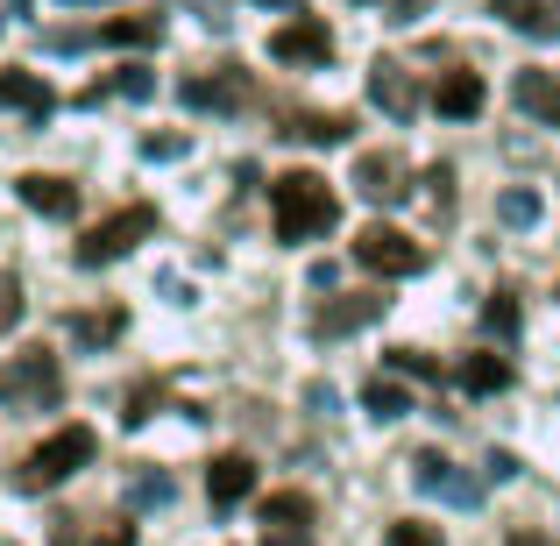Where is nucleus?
<instances>
[{"instance_id": "obj_20", "label": "nucleus", "mask_w": 560, "mask_h": 546, "mask_svg": "<svg viewBox=\"0 0 560 546\" xmlns=\"http://www.w3.org/2000/svg\"><path fill=\"white\" fill-rule=\"evenodd\" d=\"M362 411H370L376 426H390V419H405L411 411V397H405V383H390V376H370V391H362Z\"/></svg>"}, {"instance_id": "obj_28", "label": "nucleus", "mask_w": 560, "mask_h": 546, "mask_svg": "<svg viewBox=\"0 0 560 546\" xmlns=\"http://www.w3.org/2000/svg\"><path fill=\"white\" fill-rule=\"evenodd\" d=\"M383 546H440V525H425V519H397L390 533H383Z\"/></svg>"}, {"instance_id": "obj_36", "label": "nucleus", "mask_w": 560, "mask_h": 546, "mask_svg": "<svg viewBox=\"0 0 560 546\" xmlns=\"http://www.w3.org/2000/svg\"><path fill=\"white\" fill-rule=\"evenodd\" d=\"M504 546H553V539H547V533H511Z\"/></svg>"}, {"instance_id": "obj_21", "label": "nucleus", "mask_w": 560, "mask_h": 546, "mask_svg": "<svg viewBox=\"0 0 560 546\" xmlns=\"http://www.w3.org/2000/svg\"><path fill=\"white\" fill-rule=\"evenodd\" d=\"M121 327H128L121 305H107V313H79V320H71V341H79V348H107Z\"/></svg>"}, {"instance_id": "obj_14", "label": "nucleus", "mask_w": 560, "mask_h": 546, "mask_svg": "<svg viewBox=\"0 0 560 546\" xmlns=\"http://www.w3.org/2000/svg\"><path fill=\"white\" fill-rule=\"evenodd\" d=\"M482 100H490V93H482V79H476V71H440L433 107L447 114V121H476V114H482Z\"/></svg>"}, {"instance_id": "obj_39", "label": "nucleus", "mask_w": 560, "mask_h": 546, "mask_svg": "<svg viewBox=\"0 0 560 546\" xmlns=\"http://www.w3.org/2000/svg\"><path fill=\"white\" fill-rule=\"evenodd\" d=\"M539 8H547V14H560V0H539Z\"/></svg>"}, {"instance_id": "obj_29", "label": "nucleus", "mask_w": 560, "mask_h": 546, "mask_svg": "<svg viewBox=\"0 0 560 546\" xmlns=\"http://www.w3.org/2000/svg\"><path fill=\"white\" fill-rule=\"evenodd\" d=\"M383 362H390L397 376H425V383H440V362H433V356H419V348H390Z\"/></svg>"}, {"instance_id": "obj_27", "label": "nucleus", "mask_w": 560, "mask_h": 546, "mask_svg": "<svg viewBox=\"0 0 560 546\" xmlns=\"http://www.w3.org/2000/svg\"><path fill=\"white\" fill-rule=\"evenodd\" d=\"M107 93H121V100H150V93H156V71H150V65H121Z\"/></svg>"}, {"instance_id": "obj_15", "label": "nucleus", "mask_w": 560, "mask_h": 546, "mask_svg": "<svg viewBox=\"0 0 560 546\" xmlns=\"http://www.w3.org/2000/svg\"><path fill=\"white\" fill-rule=\"evenodd\" d=\"M511 100H518L533 121L560 128V79H547V71H518V79H511Z\"/></svg>"}, {"instance_id": "obj_18", "label": "nucleus", "mask_w": 560, "mask_h": 546, "mask_svg": "<svg viewBox=\"0 0 560 546\" xmlns=\"http://www.w3.org/2000/svg\"><path fill=\"white\" fill-rule=\"evenodd\" d=\"M0 107H22L28 121H43L57 100H50V85H43L36 71H8V79H0Z\"/></svg>"}, {"instance_id": "obj_11", "label": "nucleus", "mask_w": 560, "mask_h": 546, "mask_svg": "<svg viewBox=\"0 0 560 546\" xmlns=\"http://www.w3.org/2000/svg\"><path fill=\"white\" fill-rule=\"evenodd\" d=\"M370 100L390 121H411V114H419V85H411V71L397 65V57H376L370 65Z\"/></svg>"}, {"instance_id": "obj_12", "label": "nucleus", "mask_w": 560, "mask_h": 546, "mask_svg": "<svg viewBox=\"0 0 560 546\" xmlns=\"http://www.w3.org/2000/svg\"><path fill=\"white\" fill-rule=\"evenodd\" d=\"M14 199H22L28 213H43V220H71V213H79V185L50 178V171H28V178H14Z\"/></svg>"}, {"instance_id": "obj_33", "label": "nucleus", "mask_w": 560, "mask_h": 546, "mask_svg": "<svg viewBox=\"0 0 560 546\" xmlns=\"http://www.w3.org/2000/svg\"><path fill=\"white\" fill-rule=\"evenodd\" d=\"M482 476H490V483H511V476H518V454L490 448V462H482Z\"/></svg>"}, {"instance_id": "obj_8", "label": "nucleus", "mask_w": 560, "mask_h": 546, "mask_svg": "<svg viewBox=\"0 0 560 546\" xmlns=\"http://www.w3.org/2000/svg\"><path fill=\"white\" fill-rule=\"evenodd\" d=\"M355 191H362L370 206H405V199H411L405 156H397V150H362V156H355Z\"/></svg>"}, {"instance_id": "obj_19", "label": "nucleus", "mask_w": 560, "mask_h": 546, "mask_svg": "<svg viewBox=\"0 0 560 546\" xmlns=\"http://www.w3.org/2000/svg\"><path fill=\"white\" fill-rule=\"evenodd\" d=\"M462 391H468V397H497V391H511V362L497 356V348L468 356V362H462Z\"/></svg>"}, {"instance_id": "obj_30", "label": "nucleus", "mask_w": 560, "mask_h": 546, "mask_svg": "<svg viewBox=\"0 0 560 546\" xmlns=\"http://www.w3.org/2000/svg\"><path fill=\"white\" fill-rule=\"evenodd\" d=\"M14 320H22V277L0 270V341L14 334Z\"/></svg>"}, {"instance_id": "obj_34", "label": "nucleus", "mask_w": 560, "mask_h": 546, "mask_svg": "<svg viewBox=\"0 0 560 546\" xmlns=\"http://www.w3.org/2000/svg\"><path fill=\"white\" fill-rule=\"evenodd\" d=\"M93 546H136V525H107V533H100Z\"/></svg>"}, {"instance_id": "obj_24", "label": "nucleus", "mask_w": 560, "mask_h": 546, "mask_svg": "<svg viewBox=\"0 0 560 546\" xmlns=\"http://www.w3.org/2000/svg\"><path fill=\"white\" fill-rule=\"evenodd\" d=\"M482 327H490L497 341H511V334H518V299H511V291H497V299H482Z\"/></svg>"}, {"instance_id": "obj_38", "label": "nucleus", "mask_w": 560, "mask_h": 546, "mask_svg": "<svg viewBox=\"0 0 560 546\" xmlns=\"http://www.w3.org/2000/svg\"><path fill=\"white\" fill-rule=\"evenodd\" d=\"M65 8H100V0H65Z\"/></svg>"}, {"instance_id": "obj_5", "label": "nucleus", "mask_w": 560, "mask_h": 546, "mask_svg": "<svg viewBox=\"0 0 560 546\" xmlns=\"http://www.w3.org/2000/svg\"><path fill=\"white\" fill-rule=\"evenodd\" d=\"M355 263L376 277H419L425 270V248L411 242L405 228H383V220H370V228L355 234Z\"/></svg>"}, {"instance_id": "obj_6", "label": "nucleus", "mask_w": 560, "mask_h": 546, "mask_svg": "<svg viewBox=\"0 0 560 546\" xmlns=\"http://www.w3.org/2000/svg\"><path fill=\"white\" fill-rule=\"evenodd\" d=\"M411 490H419V497H440V504H454V511H476L482 504V483L462 476L447 454H411Z\"/></svg>"}, {"instance_id": "obj_2", "label": "nucleus", "mask_w": 560, "mask_h": 546, "mask_svg": "<svg viewBox=\"0 0 560 546\" xmlns=\"http://www.w3.org/2000/svg\"><path fill=\"white\" fill-rule=\"evenodd\" d=\"M93 454H100L93 426H57V433L43 440V448L28 454V462L14 468L8 483H14V490H22V497H43V490H57V483H65V476H79V468L93 462Z\"/></svg>"}, {"instance_id": "obj_17", "label": "nucleus", "mask_w": 560, "mask_h": 546, "mask_svg": "<svg viewBox=\"0 0 560 546\" xmlns=\"http://www.w3.org/2000/svg\"><path fill=\"white\" fill-rule=\"evenodd\" d=\"M490 14H497V22H511L518 36H539V43L560 36V14H547L539 0H490Z\"/></svg>"}, {"instance_id": "obj_4", "label": "nucleus", "mask_w": 560, "mask_h": 546, "mask_svg": "<svg viewBox=\"0 0 560 546\" xmlns=\"http://www.w3.org/2000/svg\"><path fill=\"white\" fill-rule=\"evenodd\" d=\"M150 234H156V206H121L114 220H100V228L79 242V263L85 270H107V263H121L128 248L150 242Z\"/></svg>"}, {"instance_id": "obj_13", "label": "nucleus", "mask_w": 560, "mask_h": 546, "mask_svg": "<svg viewBox=\"0 0 560 546\" xmlns=\"http://www.w3.org/2000/svg\"><path fill=\"white\" fill-rule=\"evenodd\" d=\"M248 490H256V462H248V454H220V462L206 468V497H213V511H234Z\"/></svg>"}, {"instance_id": "obj_10", "label": "nucleus", "mask_w": 560, "mask_h": 546, "mask_svg": "<svg viewBox=\"0 0 560 546\" xmlns=\"http://www.w3.org/2000/svg\"><path fill=\"white\" fill-rule=\"evenodd\" d=\"M270 57H277V65H327V57H334V36H327V22H313V14L284 22V28L270 36Z\"/></svg>"}, {"instance_id": "obj_31", "label": "nucleus", "mask_w": 560, "mask_h": 546, "mask_svg": "<svg viewBox=\"0 0 560 546\" xmlns=\"http://www.w3.org/2000/svg\"><path fill=\"white\" fill-rule=\"evenodd\" d=\"M185 150H191L185 136H142V156H150V164H178Z\"/></svg>"}, {"instance_id": "obj_3", "label": "nucleus", "mask_w": 560, "mask_h": 546, "mask_svg": "<svg viewBox=\"0 0 560 546\" xmlns=\"http://www.w3.org/2000/svg\"><path fill=\"white\" fill-rule=\"evenodd\" d=\"M57 397H65V369H57L50 348H22V356L8 362V376H0V405H36V411H50Z\"/></svg>"}, {"instance_id": "obj_26", "label": "nucleus", "mask_w": 560, "mask_h": 546, "mask_svg": "<svg viewBox=\"0 0 560 546\" xmlns=\"http://www.w3.org/2000/svg\"><path fill=\"white\" fill-rule=\"evenodd\" d=\"M156 36H164L156 14H136V22H107V28H100V43H156Z\"/></svg>"}, {"instance_id": "obj_32", "label": "nucleus", "mask_w": 560, "mask_h": 546, "mask_svg": "<svg viewBox=\"0 0 560 546\" xmlns=\"http://www.w3.org/2000/svg\"><path fill=\"white\" fill-rule=\"evenodd\" d=\"M150 411H156V391H150V383H142V391L128 397V411H121V419H128V426H150Z\"/></svg>"}, {"instance_id": "obj_25", "label": "nucleus", "mask_w": 560, "mask_h": 546, "mask_svg": "<svg viewBox=\"0 0 560 546\" xmlns=\"http://www.w3.org/2000/svg\"><path fill=\"white\" fill-rule=\"evenodd\" d=\"M128 504H136V511H150V504H171V476H164V468H142V476L128 483Z\"/></svg>"}, {"instance_id": "obj_35", "label": "nucleus", "mask_w": 560, "mask_h": 546, "mask_svg": "<svg viewBox=\"0 0 560 546\" xmlns=\"http://www.w3.org/2000/svg\"><path fill=\"white\" fill-rule=\"evenodd\" d=\"M262 546H313V533H262Z\"/></svg>"}, {"instance_id": "obj_23", "label": "nucleus", "mask_w": 560, "mask_h": 546, "mask_svg": "<svg viewBox=\"0 0 560 546\" xmlns=\"http://www.w3.org/2000/svg\"><path fill=\"white\" fill-rule=\"evenodd\" d=\"M497 220H504V228H539V191L533 185H511L504 199H497Z\"/></svg>"}, {"instance_id": "obj_1", "label": "nucleus", "mask_w": 560, "mask_h": 546, "mask_svg": "<svg viewBox=\"0 0 560 546\" xmlns=\"http://www.w3.org/2000/svg\"><path fill=\"white\" fill-rule=\"evenodd\" d=\"M270 220H277V242H319V234L341 220V199L327 191L319 171H284V178H270Z\"/></svg>"}, {"instance_id": "obj_22", "label": "nucleus", "mask_w": 560, "mask_h": 546, "mask_svg": "<svg viewBox=\"0 0 560 546\" xmlns=\"http://www.w3.org/2000/svg\"><path fill=\"white\" fill-rule=\"evenodd\" d=\"M284 136H299V142H319V150H334V142H348L355 136V121L348 114H305L299 128H284Z\"/></svg>"}, {"instance_id": "obj_37", "label": "nucleus", "mask_w": 560, "mask_h": 546, "mask_svg": "<svg viewBox=\"0 0 560 546\" xmlns=\"http://www.w3.org/2000/svg\"><path fill=\"white\" fill-rule=\"evenodd\" d=\"M256 8H284V14H305V8H299V0H256Z\"/></svg>"}, {"instance_id": "obj_9", "label": "nucleus", "mask_w": 560, "mask_h": 546, "mask_svg": "<svg viewBox=\"0 0 560 546\" xmlns=\"http://www.w3.org/2000/svg\"><path fill=\"white\" fill-rule=\"evenodd\" d=\"M383 305H390L383 291H348V299H327V305L313 313V334H319V341H341V334H362L370 320H383Z\"/></svg>"}, {"instance_id": "obj_7", "label": "nucleus", "mask_w": 560, "mask_h": 546, "mask_svg": "<svg viewBox=\"0 0 560 546\" xmlns=\"http://www.w3.org/2000/svg\"><path fill=\"white\" fill-rule=\"evenodd\" d=\"M248 93H256V85H248L242 65H220L213 79H185V85H178V100H185L191 114H242Z\"/></svg>"}, {"instance_id": "obj_16", "label": "nucleus", "mask_w": 560, "mask_h": 546, "mask_svg": "<svg viewBox=\"0 0 560 546\" xmlns=\"http://www.w3.org/2000/svg\"><path fill=\"white\" fill-rule=\"evenodd\" d=\"M262 533H313V497H305V490L262 497Z\"/></svg>"}]
</instances>
